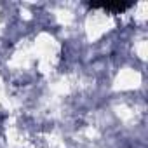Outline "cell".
I'll use <instances>...</instances> for the list:
<instances>
[{
	"label": "cell",
	"mask_w": 148,
	"mask_h": 148,
	"mask_svg": "<svg viewBox=\"0 0 148 148\" xmlns=\"http://www.w3.org/2000/svg\"><path fill=\"white\" fill-rule=\"evenodd\" d=\"M87 5L91 9H105L113 14H120V12L127 11L129 7H132L131 2H105V4H87Z\"/></svg>",
	"instance_id": "obj_1"
}]
</instances>
